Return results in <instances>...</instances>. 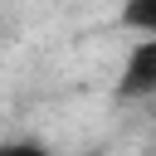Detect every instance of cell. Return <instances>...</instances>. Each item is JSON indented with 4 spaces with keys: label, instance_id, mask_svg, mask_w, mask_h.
Segmentation results:
<instances>
[{
    "label": "cell",
    "instance_id": "cell-1",
    "mask_svg": "<svg viewBox=\"0 0 156 156\" xmlns=\"http://www.w3.org/2000/svg\"><path fill=\"white\" fill-rule=\"evenodd\" d=\"M117 98L122 102H146L156 98V39H136L127 49V63L117 73Z\"/></svg>",
    "mask_w": 156,
    "mask_h": 156
},
{
    "label": "cell",
    "instance_id": "cell-2",
    "mask_svg": "<svg viewBox=\"0 0 156 156\" xmlns=\"http://www.w3.org/2000/svg\"><path fill=\"white\" fill-rule=\"evenodd\" d=\"M117 20H122V29H132L141 39H156V0H127Z\"/></svg>",
    "mask_w": 156,
    "mask_h": 156
},
{
    "label": "cell",
    "instance_id": "cell-3",
    "mask_svg": "<svg viewBox=\"0 0 156 156\" xmlns=\"http://www.w3.org/2000/svg\"><path fill=\"white\" fill-rule=\"evenodd\" d=\"M0 156H54V151H49L44 141H5Z\"/></svg>",
    "mask_w": 156,
    "mask_h": 156
}]
</instances>
